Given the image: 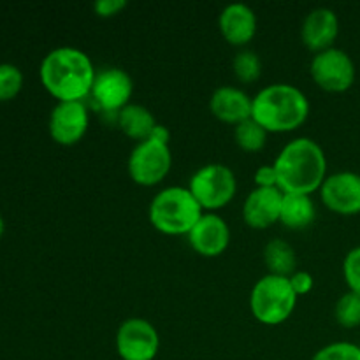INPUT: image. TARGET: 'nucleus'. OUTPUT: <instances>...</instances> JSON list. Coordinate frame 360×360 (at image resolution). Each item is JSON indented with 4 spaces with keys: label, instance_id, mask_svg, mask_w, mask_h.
I'll use <instances>...</instances> for the list:
<instances>
[{
    "label": "nucleus",
    "instance_id": "f257e3e1",
    "mask_svg": "<svg viewBox=\"0 0 360 360\" xmlns=\"http://www.w3.org/2000/svg\"><path fill=\"white\" fill-rule=\"evenodd\" d=\"M95 70L90 56L74 46H58L46 53L39 65L42 86L56 102L84 101L90 97Z\"/></svg>",
    "mask_w": 360,
    "mask_h": 360
},
{
    "label": "nucleus",
    "instance_id": "f03ea898",
    "mask_svg": "<svg viewBox=\"0 0 360 360\" xmlns=\"http://www.w3.org/2000/svg\"><path fill=\"white\" fill-rule=\"evenodd\" d=\"M278 188L283 193L311 195L327 178V157L323 148L311 137L288 141L273 162Z\"/></svg>",
    "mask_w": 360,
    "mask_h": 360
},
{
    "label": "nucleus",
    "instance_id": "7ed1b4c3",
    "mask_svg": "<svg viewBox=\"0 0 360 360\" xmlns=\"http://www.w3.org/2000/svg\"><path fill=\"white\" fill-rule=\"evenodd\" d=\"M309 116L304 91L290 83H271L259 90L252 102V118L267 132H292Z\"/></svg>",
    "mask_w": 360,
    "mask_h": 360
},
{
    "label": "nucleus",
    "instance_id": "20e7f679",
    "mask_svg": "<svg viewBox=\"0 0 360 360\" xmlns=\"http://www.w3.org/2000/svg\"><path fill=\"white\" fill-rule=\"evenodd\" d=\"M202 214V206L197 202L188 186L178 185L165 186L155 193L148 207L150 224L167 236H186Z\"/></svg>",
    "mask_w": 360,
    "mask_h": 360
},
{
    "label": "nucleus",
    "instance_id": "39448f33",
    "mask_svg": "<svg viewBox=\"0 0 360 360\" xmlns=\"http://www.w3.org/2000/svg\"><path fill=\"white\" fill-rule=\"evenodd\" d=\"M297 297L290 280L278 274H264L250 292V309L255 320L266 326H280L290 319L297 306Z\"/></svg>",
    "mask_w": 360,
    "mask_h": 360
},
{
    "label": "nucleus",
    "instance_id": "423d86ee",
    "mask_svg": "<svg viewBox=\"0 0 360 360\" xmlns=\"http://www.w3.org/2000/svg\"><path fill=\"white\" fill-rule=\"evenodd\" d=\"M188 190L202 210L214 211L227 206L238 192V178L229 165L211 162L192 174Z\"/></svg>",
    "mask_w": 360,
    "mask_h": 360
},
{
    "label": "nucleus",
    "instance_id": "0eeeda50",
    "mask_svg": "<svg viewBox=\"0 0 360 360\" xmlns=\"http://www.w3.org/2000/svg\"><path fill=\"white\" fill-rule=\"evenodd\" d=\"M172 167L171 148L155 137L136 143L127 160V171L134 183L141 186L158 185L167 178Z\"/></svg>",
    "mask_w": 360,
    "mask_h": 360
},
{
    "label": "nucleus",
    "instance_id": "6e6552de",
    "mask_svg": "<svg viewBox=\"0 0 360 360\" xmlns=\"http://www.w3.org/2000/svg\"><path fill=\"white\" fill-rule=\"evenodd\" d=\"M309 74L316 86L322 90L341 94L354 86L357 69L354 58L345 49L333 46L313 55L309 62Z\"/></svg>",
    "mask_w": 360,
    "mask_h": 360
},
{
    "label": "nucleus",
    "instance_id": "1a4fd4ad",
    "mask_svg": "<svg viewBox=\"0 0 360 360\" xmlns=\"http://www.w3.org/2000/svg\"><path fill=\"white\" fill-rule=\"evenodd\" d=\"M116 352L122 360H153L160 350V336L151 322L132 316L116 330Z\"/></svg>",
    "mask_w": 360,
    "mask_h": 360
},
{
    "label": "nucleus",
    "instance_id": "9d476101",
    "mask_svg": "<svg viewBox=\"0 0 360 360\" xmlns=\"http://www.w3.org/2000/svg\"><path fill=\"white\" fill-rule=\"evenodd\" d=\"M134 94L132 76L122 67H104L97 70L90 97L105 115H115L130 104Z\"/></svg>",
    "mask_w": 360,
    "mask_h": 360
},
{
    "label": "nucleus",
    "instance_id": "9b49d317",
    "mask_svg": "<svg viewBox=\"0 0 360 360\" xmlns=\"http://www.w3.org/2000/svg\"><path fill=\"white\" fill-rule=\"evenodd\" d=\"M88 127H90V112L84 101L56 102L49 112V136L62 146H72L79 143Z\"/></svg>",
    "mask_w": 360,
    "mask_h": 360
},
{
    "label": "nucleus",
    "instance_id": "f8f14e48",
    "mask_svg": "<svg viewBox=\"0 0 360 360\" xmlns=\"http://www.w3.org/2000/svg\"><path fill=\"white\" fill-rule=\"evenodd\" d=\"M320 197L327 210L345 217L360 213V174L355 171H338L327 174L320 186Z\"/></svg>",
    "mask_w": 360,
    "mask_h": 360
},
{
    "label": "nucleus",
    "instance_id": "ddd939ff",
    "mask_svg": "<svg viewBox=\"0 0 360 360\" xmlns=\"http://www.w3.org/2000/svg\"><path fill=\"white\" fill-rule=\"evenodd\" d=\"M190 246L202 257H220L231 243V227L224 217L213 213H204L192 231L186 234Z\"/></svg>",
    "mask_w": 360,
    "mask_h": 360
},
{
    "label": "nucleus",
    "instance_id": "4468645a",
    "mask_svg": "<svg viewBox=\"0 0 360 360\" xmlns=\"http://www.w3.org/2000/svg\"><path fill=\"white\" fill-rule=\"evenodd\" d=\"M340 35V18L330 7H315L304 16L301 25V39L313 53L334 46Z\"/></svg>",
    "mask_w": 360,
    "mask_h": 360
},
{
    "label": "nucleus",
    "instance_id": "2eb2a0df",
    "mask_svg": "<svg viewBox=\"0 0 360 360\" xmlns=\"http://www.w3.org/2000/svg\"><path fill=\"white\" fill-rule=\"evenodd\" d=\"M283 192L280 188H255L243 202V220L252 229H267L280 221Z\"/></svg>",
    "mask_w": 360,
    "mask_h": 360
},
{
    "label": "nucleus",
    "instance_id": "dca6fc26",
    "mask_svg": "<svg viewBox=\"0 0 360 360\" xmlns=\"http://www.w3.org/2000/svg\"><path fill=\"white\" fill-rule=\"evenodd\" d=\"M218 28L232 46L248 44L257 34L255 11L245 2L227 4L218 16Z\"/></svg>",
    "mask_w": 360,
    "mask_h": 360
},
{
    "label": "nucleus",
    "instance_id": "f3484780",
    "mask_svg": "<svg viewBox=\"0 0 360 360\" xmlns=\"http://www.w3.org/2000/svg\"><path fill=\"white\" fill-rule=\"evenodd\" d=\"M252 102L253 97H250L243 88L221 84L211 94L210 111L221 122L232 123L236 127L238 123L252 118Z\"/></svg>",
    "mask_w": 360,
    "mask_h": 360
},
{
    "label": "nucleus",
    "instance_id": "a211bd4d",
    "mask_svg": "<svg viewBox=\"0 0 360 360\" xmlns=\"http://www.w3.org/2000/svg\"><path fill=\"white\" fill-rule=\"evenodd\" d=\"M116 123L125 136H129L130 139H136L137 143L151 137L155 127L158 125L153 112L146 105L134 104V102H130L118 112Z\"/></svg>",
    "mask_w": 360,
    "mask_h": 360
},
{
    "label": "nucleus",
    "instance_id": "6ab92c4d",
    "mask_svg": "<svg viewBox=\"0 0 360 360\" xmlns=\"http://www.w3.org/2000/svg\"><path fill=\"white\" fill-rule=\"evenodd\" d=\"M316 206L311 195L304 193H283L280 211V221L288 229H306L315 221Z\"/></svg>",
    "mask_w": 360,
    "mask_h": 360
},
{
    "label": "nucleus",
    "instance_id": "aec40b11",
    "mask_svg": "<svg viewBox=\"0 0 360 360\" xmlns=\"http://www.w3.org/2000/svg\"><path fill=\"white\" fill-rule=\"evenodd\" d=\"M264 262H266L269 274L290 278L295 273L297 266V255L294 246L288 241L280 238H273L264 246Z\"/></svg>",
    "mask_w": 360,
    "mask_h": 360
},
{
    "label": "nucleus",
    "instance_id": "412c9836",
    "mask_svg": "<svg viewBox=\"0 0 360 360\" xmlns=\"http://www.w3.org/2000/svg\"><path fill=\"white\" fill-rule=\"evenodd\" d=\"M267 130L253 118L245 120L234 127V139L241 150L260 151L267 143Z\"/></svg>",
    "mask_w": 360,
    "mask_h": 360
},
{
    "label": "nucleus",
    "instance_id": "4be33fe9",
    "mask_svg": "<svg viewBox=\"0 0 360 360\" xmlns=\"http://www.w3.org/2000/svg\"><path fill=\"white\" fill-rule=\"evenodd\" d=\"M232 70H234L236 77L239 81H243V83H253L262 74V60H260L257 51L243 48L232 58Z\"/></svg>",
    "mask_w": 360,
    "mask_h": 360
},
{
    "label": "nucleus",
    "instance_id": "5701e85b",
    "mask_svg": "<svg viewBox=\"0 0 360 360\" xmlns=\"http://www.w3.org/2000/svg\"><path fill=\"white\" fill-rule=\"evenodd\" d=\"M336 322L345 329H355L360 326V295L355 292H345L334 304Z\"/></svg>",
    "mask_w": 360,
    "mask_h": 360
},
{
    "label": "nucleus",
    "instance_id": "b1692460",
    "mask_svg": "<svg viewBox=\"0 0 360 360\" xmlns=\"http://www.w3.org/2000/svg\"><path fill=\"white\" fill-rule=\"evenodd\" d=\"M23 72L14 63H0V102H9L16 98L23 88Z\"/></svg>",
    "mask_w": 360,
    "mask_h": 360
},
{
    "label": "nucleus",
    "instance_id": "393cba45",
    "mask_svg": "<svg viewBox=\"0 0 360 360\" xmlns=\"http://www.w3.org/2000/svg\"><path fill=\"white\" fill-rule=\"evenodd\" d=\"M311 360H360V347L348 341H336L320 348Z\"/></svg>",
    "mask_w": 360,
    "mask_h": 360
},
{
    "label": "nucleus",
    "instance_id": "a878e982",
    "mask_svg": "<svg viewBox=\"0 0 360 360\" xmlns=\"http://www.w3.org/2000/svg\"><path fill=\"white\" fill-rule=\"evenodd\" d=\"M343 278L348 290L360 295V246H355L343 259Z\"/></svg>",
    "mask_w": 360,
    "mask_h": 360
},
{
    "label": "nucleus",
    "instance_id": "bb28decb",
    "mask_svg": "<svg viewBox=\"0 0 360 360\" xmlns=\"http://www.w3.org/2000/svg\"><path fill=\"white\" fill-rule=\"evenodd\" d=\"M253 181L259 188H278V176L274 165H260L253 174Z\"/></svg>",
    "mask_w": 360,
    "mask_h": 360
},
{
    "label": "nucleus",
    "instance_id": "cd10ccee",
    "mask_svg": "<svg viewBox=\"0 0 360 360\" xmlns=\"http://www.w3.org/2000/svg\"><path fill=\"white\" fill-rule=\"evenodd\" d=\"M288 280H290L292 288H294V292L297 295L309 294V292L313 290V285H315V280H313L311 274H309L308 271H302V269L295 271Z\"/></svg>",
    "mask_w": 360,
    "mask_h": 360
},
{
    "label": "nucleus",
    "instance_id": "c85d7f7f",
    "mask_svg": "<svg viewBox=\"0 0 360 360\" xmlns=\"http://www.w3.org/2000/svg\"><path fill=\"white\" fill-rule=\"evenodd\" d=\"M127 4V0H97L94 2V11L102 18L116 16L120 11L125 9Z\"/></svg>",
    "mask_w": 360,
    "mask_h": 360
},
{
    "label": "nucleus",
    "instance_id": "c756f323",
    "mask_svg": "<svg viewBox=\"0 0 360 360\" xmlns=\"http://www.w3.org/2000/svg\"><path fill=\"white\" fill-rule=\"evenodd\" d=\"M4 231H6V221H4V217L0 214V238H2Z\"/></svg>",
    "mask_w": 360,
    "mask_h": 360
}]
</instances>
